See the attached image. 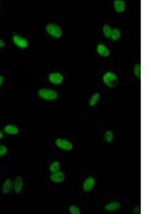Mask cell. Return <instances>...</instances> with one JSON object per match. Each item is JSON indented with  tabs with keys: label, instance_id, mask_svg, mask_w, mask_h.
Returning a JSON list of instances; mask_svg holds the SVG:
<instances>
[{
	"label": "cell",
	"instance_id": "obj_7",
	"mask_svg": "<svg viewBox=\"0 0 160 214\" xmlns=\"http://www.w3.org/2000/svg\"><path fill=\"white\" fill-rule=\"evenodd\" d=\"M48 78H49L50 83L53 84V85H60V84L63 83V79H64L63 75L60 73H51Z\"/></svg>",
	"mask_w": 160,
	"mask_h": 214
},
{
	"label": "cell",
	"instance_id": "obj_6",
	"mask_svg": "<svg viewBox=\"0 0 160 214\" xmlns=\"http://www.w3.org/2000/svg\"><path fill=\"white\" fill-rule=\"evenodd\" d=\"M94 186H95V179L93 177H89L84 180L82 189H83L84 192H90L94 189Z\"/></svg>",
	"mask_w": 160,
	"mask_h": 214
},
{
	"label": "cell",
	"instance_id": "obj_1",
	"mask_svg": "<svg viewBox=\"0 0 160 214\" xmlns=\"http://www.w3.org/2000/svg\"><path fill=\"white\" fill-rule=\"evenodd\" d=\"M103 80H104V83H105V85L108 86V87H110V88L116 87L118 84V76H116L113 72H107V73L104 74Z\"/></svg>",
	"mask_w": 160,
	"mask_h": 214
},
{
	"label": "cell",
	"instance_id": "obj_13",
	"mask_svg": "<svg viewBox=\"0 0 160 214\" xmlns=\"http://www.w3.org/2000/svg\"><path fill=\"white\" fill-rule=\"evenodd\" d=\"M4 132L8 133L9 135H17L18 129L15 125H11V124H9V125H7L6 127H4Z\"/></svg>",
	"mask_w": 160,
	"mask_h": 214
},
{
	"label": "cell",
	"instance_id": "obj_3",
	"mask_svg": "<svg viewBox=\"0 0 160 214\" xmlns=\"http://www.w3.org/2000/svg\"><path fill=\"white\" fill-rule=\"evenodd\" d=\"M46 31L49 35H51L53 38H61L62 37V29L58 25L55 24H48L46 26Z\"/></svg>",
	"mask_w": 160,
	"mask_h": 214
},
{
	"label": "cell",
	"instance_id": "obj_25",
	"mask_svg": "<svg viewBox=\"0 0 160 214\" xmlns=\"http://www.w3.org/2000/svg\"><path fill=\"white\" fill-rule=\"evenodd\" d=\"M3 80H4V78L2 77V76H0V87H1V85L3 84Z\"/></svg>",
	"mask_w": 160,
	"mask_h": 214
},
{
	"label": "cell",
	"instance_id": "obj_19",
	"mask_svg": "<svg viewBox=\"0 0 160 214\" xmlns=\"http://www.w3.org/2000/svg\"><path fill=\"white\" fill-rule=\"evenodd\" d=\"M49 169H50V171H52V172H56V171H59L60 170V163L59 162H53L51 165H50V167H49Z\"/></svg>",
	"mask_w": 160,
	"mask_h": 214
},
{
	"label": "cell",
	"instance_id": "obj_5",
	"mask_svg": "<svg viewBox=\"0 0 160 214\" xmlns=\"http://www.w3.org/2000/svg\"><path fill=\"white\" fill-rule=\"evenodd\" d=\"M13 42L14 44L16 45L17 47H19V48L21 49H25L28 47V41H27L25 38L23 37H19V35H14L13 37Z\"/></svg>",
	"mask_w": 160,
	"mask_h": 214
},
{
	"label": "cell",
	"instance_id": "obj_22",
	"mask_svg": "<svg viewBox=\"0 0 160 214\" xmlns=\"http://www.w3.org/2000/svg\"><path fill=\"white\" fill-rule=\"evenodd\" d=\"M8 153V148L6 146L0 145V156H3Z\"/></svg>",
	"mask_w": 160,
	"mask_h": 214
},
{
	"label": "cell",
	"instance_id": "obj_2",
	"mask_svg": "<svg viewBox=\"0 0 160 214\" xmlns=\"http://www.w3.org/2000/svg\"><path fill=\"white\" fill-rule=\"evenodd\" d=\"M38 97L46 101H55L58 98V92L51 89H40L38 90Z\"/></svg>",
	"mask_w": 160,
	"mask_h": 214
},
{
	"label": "cell",
	"instance_id": "obj_15",
	"mask_svg": "<svg viewBox=\"0 0 160 214\" xmlns=\"http://www.w3.org/2000/svg\"><path fill=\"white\" fill-rule=\"evenodd\" d=\"M111 40L112 41H118V39L121 38V31L120 29H118V28H115V29H112V32H111V35H110Z\"/></svg>",
	"mask_w": 160,
	"mask_h": 214
},
{
	"label": "cell",
	"instance_id": "obj_16",
	"mask_svg": "<svg viewBox=\"0 0 160 214\" xmlns=\"http://www.w3.org/2000/svg\"><path fill=\"white\" fill-rule=\"evenodd\" d=\"M99 98H100V95H99V93H95V94L92 95L91 100H90V105H91L92 107L95 106V105L97 104V102L99 101Z\"/></svg>",
	"mask_w": 160,
	"mask_h": 214
},
{
	"label": "cell",
	"instance_id": "obj_11",
	"mask_svg": "<svg viewBox=\"0 0 160 214\" xmlns=\"http://www.w3.org/2000/svg\"><path fill=\"white\" fill-rule=\"evenodd\" d=\"M23 178L21 177H17L15 179V182H14V191H15L16 194H19L23 189Z\"/></svg>",
	"mask_w": 160,
	"mask_h": 214
},
{
	"label": "cell",
	"instance_id": "obj_21",
	"mask_svg": "<svg viewBox=\"0 0 160 214\" xmlns=\"http://www.w3.org/2000/svg\"><path fill=\"white\" fill-rule=\"evenodd\" d=\"M69 213H71V214H80V213H81V211L78 209V207L71 206V207H69Z\"/></svg>",
	"mask_w": 160,
	"mask_h": 214
},
{
	"label": "cell",
	"instance_id": "obj_4",
	"mask_svg": "<svg viewBox=\"0 0 160 214\" xmlns=\"http://www.w3.org/2000/svg\"><path fill=\"white\" fill-rule=\"evenodd\" d=\"M56 145H57L58 148H60L61 150H64V151H71L73 149L72 143L66 140V139L58 138L57 140H56Z\"/></svg>",
	"mask_w": 160,
	"mask_h": 214
},
{
	"label": "cell",
	"instance_id": "obj_14",
	"mask_svg": "<svg viewBox=\"0 0 160 214\" xmlns=\"http://www.w3.org/2000/svg\"><path fill=\"white\" fill-rule=\"evenodd\" d=\"M12 187H13V182H12V180L7 179L6 181H4L3 186H2V192H3V194H8L9 192L11 191Z\"/></svg>",
	"mask_w": 160,
	"mask_h": 214
},
{
	"label": "cell",
	"instance_id": "obj_24",
	"mask_svg": "<svg viewBox=\"0 0 160 214\" xmlns=\"http://www.w3.org/2000/svg\"><path fill=\"white\" fill-rule=\"evenodd\" d=\"M4 46H6V43L2 40H0V48H2V47H4Z\"/></svg>",
	"mask_w": 160,
	"mask_h": 214
},
{
	"label": "cell",
	"instance_id": "obj_18",
	"mask_svg": "<svg viewBox=\"0 0 160 214\" xmlns=\"http://www.w3.org/2000/svg\"><path fill=\"white\" fill-rule=\"evenodd\" d=\"M133 73H135V75L137 76L138 79L141 78V64H140V63L136 64L135 70H133Z\"/></svg>",
	"mask_w": 160,
	"mask_h": 214
},
{
	"label": "cell",
	"instance_id": "obj_26",
	"mask_svg": "<svg viewBox=\"0 0 160 214\" xmlns=\"http://www.w3.org/2000/svg\"><path fill=\"white\" fill-rule=\"evenodd\" d=\"M2 137H3V134H2V133H1V132H0V139H1V138H2Z\"/></svg>",
	"mask_w": 160,
	"mask_h": 214
},
{
	"label": "cell",
	"instance_id": "obj_10",
	"mask_svg": "<svg viewBox=\"0 0 160 214\" xmlns=\"http://www.w3.org/2000/svg\"><path fill=\"white\" fill-rule=\"evenodd\" d=\"M96 50H97L99 56H101V57H109V55H110L109 49L107 48V46L104 44H98L97 47H96Z\"/></svg>",
	"mask_w": 160,
	"mask_h": 214
},
{
	"label": "cell",
	"instance_id": "obj_23",
	"mask_svg": "<svg viewBox=\"0 0 160 214\" xmlns=\"http://www.w3.org/2000/svg\"><path fill=\"white\" fill-rule=\"evenodd\" d=\"M141 211H140V207H136L135 209H133V213H140Z\"/></svg>",
	"mask_w": 160,
	"mask_h": 214
},
{
	"label": "cell",
	"instance_id": "obj_12",
	"mask_svg": "<svg viewBox=\"0 0 160 214\" xmlns=\"http://www.w3.org/2000/svg\"><path fill=\"white\" fill-rule=\"evenodd\" d=\"M118 208H121V203L118 201H114V203H110L105 206V210L108 211V212H111V211H116Z\"/></svg>",
	"mask_w": 160,
	"mask_h": 214
},
{
	"label": "cell",
	"instance_id": "obj_8",
	"mask_svg": "<svg viewBox=\"0 0 160 214\" xmlns=\"http://www.w3.org/2000/svg\"><path fill=\"white\" fill-rule=\"evenodd\" d=\"M65 175L63 172H61L59 170V171H56L53 172V174L50 175V180H51L52 182H56V183H60V182H62L63 180H64Z\"/></svg>",
	"mask_w": 160,
	"mask_h": 214
},
{
	"label": "cell",
	"instance_id": "obj_20",
	"mask_svg": "<svg viewBox=\"0 0 160 214\" xmlns=\"http://www.w3.org/2000/svg\"><path fill=\"white\" fill-rule=\"evenodd\" d=\"M105 139L107 143H111L113 140V133L111 131H107L105 133Z\"/></svg>",
	"mask_w": 160,
	"mask_h": 214
},
{
	"label": "cell",
	"instance_id": "obj_17",
	"mask_svg": "<svg viewBox=\"0 0 160 214\" xmlns=\"http://www.w3.org/2000/svg\"><path fill=\"white\" fill-rule=\"evenodd\" d=\"M103 32H104V35H105L106 38H110L112 29H111V27L109 25H105L103 27Z\"/></svg>",
	"mask_w": 160,
	"mask_h": 214
},
{
	"label": "cell",
	"instance_id": "obj_9",
	"mask_svg": "<svg viewBox=\"0 0 160 214\" xmlns=\"http://www.w3.org/2000/svg\"><path fill=\"white\" fill-rule=\"evenodd\" d=\"M113 6H114V9L118 13H123V12L125 11L126 3L123 0H115V1L113 2Z\"/></svg>",
	"mask_w": 160,
	"mask_h": 214
}]
</instances>
